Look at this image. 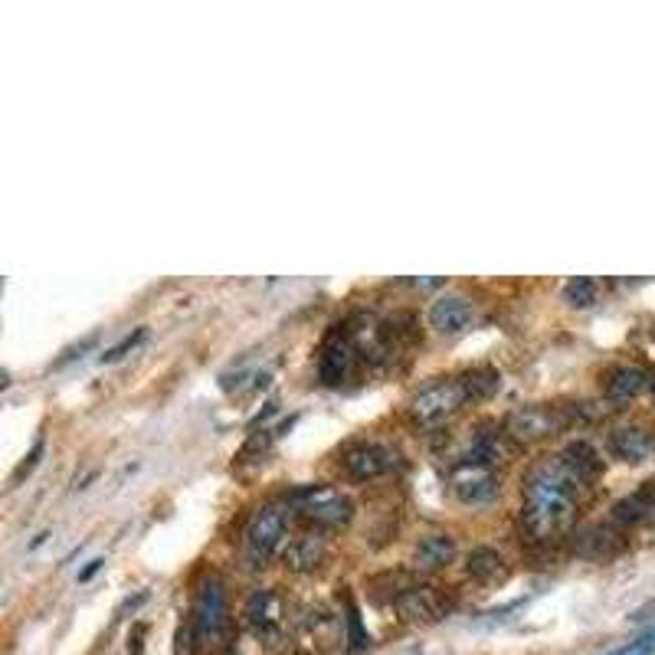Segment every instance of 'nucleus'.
Wrapping results in <instances>:
<instances>
[{
  "label": "nucleus",
  "mask_w": 655,
  "mask_h": 655,
  "mask_svg": "<svg viewBox=\"0 0 655 655\" xmlns=\"http://www.w3.org/2000/svg\"><path fill=\"white\" fill-rule=\"evenodd\" d=\"M655 515V492L646 488V492H636L623 498V502L613 505V518L619 524H639V521H649Z\"/></svg>",
  "instance_id": "nucleus-19"
},
{
  "label": "nucleus",
  "mask_w": 655,
  "mask_h": 655,
  "mask_svg": "<svg viewBox=\"0 0 655 655\" xmlns=\"http://www.w3.org/2000/svg\"><path fill=\"white\" fill-rule=\"evenodd\" d=\"M466 574L479 583H495L508 574V564L495 547H475V551H469V557H466Z\"/></svg>",
  "instance_id": "nucleus-18"
},
{
  "label": "nucleus",
  "mask_w": 655,
  "mask_h": 655,
  "mask_svg": "<svg viewBox=\"0 0 655 655\" xmlns=\"http://www.w3.org/2000/svg\"><path fill=\"white\" fill-rule=\"evenodd\" d=\"M557 462L564 466V472L574 479L577 485H593L603 475V459H600V452L593 449L587 439H574V443H567L561 449V456H557Z\"/></svg>",
  "instance_id": "nucleus-14"
},
{
  "label": "nucleus",
  "mask_w": 655,
  "mask_h": 655,
  "mask_svg": "<svg viewBox=\"0 0 655 655\" xmlns=\"http://www.w3.org/2000/svg\"><path fill=\"white\" fill-rule=\"evenodd\" d=\"M649 384L652 380L642 367H629V364L616 367V371L606 377V397L616 400V403H629V400H636Z\"/></svg>",
  "instance_id": "nucleus-17"
},
{
  "label": "nucleus",
  "mask_w": 655,
  "mask_h": 655,
  "mask_svg": "<svg viewBox=\"0 0 655 655\" xmlns=\"http://www.w3.org/2000/svg\"><path fill=\"white\" fill-rule=\"evenodd\" d=\"M610 655H655V629H649V633H642L639 639H633L629 646L623 649H616Z\"/></svg>",
  "instance_id": "nucleus-24"
},
{
  "label": "nucleus",
  "mask_w": 655,
  "mask_h": 655,
  "mask_svg": "<svg viewBox=\"0 0 655 655\" xmlns=\"http://www.w3.org/2000/svg\"><path fill=\"white\" fill-rule=\"evenodd\" d=\"M597 282L587 279V276H577V279H570L564 285V302L570 308H590L593 302H597Z\"/></svg>",
  "instance_id": "nucleus-21"
},
{
  "label": "nucleus",
  "mask_w": 655,
  "mask_h": 655,
  "mask_svg": "<svg viewBox=\"0 0 655 655\" xmlns=\"http://www.w3.org/2000/svg\"><path fill=\"white\" fill-rule=\"evenodd\" d=\"M285 603L276 590H256L246 603V619L259 636H276L282 626Z\"/></svg>",
  "instance_id": "nucleus-15"
},
{
  "label": "nucleus",
  "mask_w": 655,
  "mask_h": 655,
  "mask_svg": "<svg viewBox=\"0 0 655 655\" xmlns=\"http://www.w3.org/2000/svg\"><path fill=\"white\" fill-rule=\"evenodd\" d=\"M285 528H289V518L279 505H262L246 524V561L256 570L266 567L272 561V554L282 547Z\"/></svg>",
  "instance_id": "nucleus-5"
},
{
  "label": "nucleus",
  "mask_w": 655,
  "mask_h": 655,
  "mask_svg": "<svg viewBox=\"0 0 655 655\" xmlns=\"http://www.w3.org/2000/svg\"><path fill=\"white\" fill-rule=\"evenodd\" d=\"M577 518V482L561 462H541L524 479L521 524L534 541H551L564 534Z\"/></svg>",
  "instance_id": "nucleus-1"
},
{
  "label": "nucleus",
  "mask_w": 655,
  "mask_h": 655,
  "mask_svg": "<svg viewBox=\"0 0 655 655\" xmlns=\"http://www.w3.org/2000/svg\"><path fill=\"white\" fill-rule=\"evenodd\" d=\"M606 449H610L613 459L639 466V462L655 456V436L649 430H642V426H616L606 436Z\"/></svg>",
  "instance_id": "nucleus-12"
},
{
  "label": "nucleus",
  "mask_w": 655,
  "mask_h": 655,
  "mask_svg": "<svg viewBox=\"0 0 655 655\" xmlns=\"http://www.w3.org/2000/svg\"><path fill=\"white\" fill-rule=\"evenodd\" d=\"M295 511L315 528H344L354 518V502L331 485H305L292 492Z\"/></svg>",
  "instance_id": "nucleus-2"
},
{
  "label": "nucleus",
  "mask_w": 655,
  "mask_h": 655,
  "mask_svg": "<svg viewBox=\"0 0 655 655\" xmlns=\"http://www.w3.org/2000/svg\"><path fill=\"white\" fill-rule=\"evenodd\" d=\"M564 413L557 407H518L508 413L505 420V433L515 439V443H541V439L554 436L564 430Z\"/></svg>",
  "instance_id": "nucleus-7"
},
{
  "label": "nucleus",
  "mask_w": 655,
  "mask_h": 655,
  "mask_svg": "<svg viewBox=\"0 0 655 655\" xmlns=\"http://www.w3.org/2000/svg\"><path fill=\"white\" fill-rule=\"evenodd\" d=\"M456 538L452 534H430V538H423L416 544L413 551V567L416 570H426V574H433V570H443L456 561Z\"/></svg>",
  "instance_id": "nucleus-16"
},
{
  "label": "nucleus",
  "mask_w": 655,
  "mask_h": 655,
  "mask_svg": "<svg viewBox=\"0 0 655 655\" xmlns=\"http://www.w3.org/2000/svg\"><path fill=\"white\" fill-rule=\"evenodd\" d=\"M610 538L613 534L600 528V524H593V528H587L580 534V554H587V557H610L616 547H610Z\"/></svg>",
  "instance_id": "nucleus-22"
},
{
  "label": "nucleus",
  "mask_w": 655,
  "mask_h": 655,
  "mask_svg": "<svg viewBox=\"0 0 655 655\" xmlns=\"http://www.w3.org/2000/svg\"><path fill=\"white\" fill-rule=\"evenodd\" d=\"M190 626H194L197 642L204 646H217L223 639L226 626H230V610H226V590L220 577H204L194 597V613H190Z\"/></svg>",
  "instance_id": "nucleus-3"
},
{
  "label": "nucleus",
  "mask_w": 655,
  "mask_h": 655,
  "mask_svg": "<svg viewBox=\"0 0 655 655\" xmlns=\"http://www.w3.org/2000/svg\"><path fill=\"white\" fill-rule=\"evenodd\" d=\"M462 384H466L469 400H485L502 387V374L492 371V367H475V371L462 374Z\"/></svg>",
  "instance_id": "nucleus-20"
},
{
  "label": "nucleus",
  "mask_w": 655,
  "mask_h": 655,
  "mask_svg": "<svg viewBox=\"0 0 655 655\" xmlns=\"http://www.w3.org/2000/svg\"><path fill=\"white\" fill-rule=\"evenodd\" d=\"M102 567H105V557H95V561H89V564H86V570H79V583H89L95 574H99Z\"/></svg>",
  "instance_id": "nucleus-26"
},
{
  "label": "nucleus",
  "mask_w": 655,
  "mask_h": 655,
  "mask_svg": "<svg viewBox=\"0 0 655 655\" xmlns=\"http://www.w3.org/2000/svg\"><path fill=\"white\" fill-rule=\"evenodd\" d=\"M354 341L348 335V328L338 325L335 331L328 335V341L321 344V354H318V377L325 380L328 387H338L348 380L351 367H354Z\"/></svg>",
  "instance_id": "nucleus-8"
},
{
  "label": "nucleus",
  "mask_w": 655,
  "mask_h": 655,
  "mask_svg": "<svg viewBox=\"0 0 655 655\" xmlns=\"http://www.w3.org/2000/svg\"><path fill=\"white\" fill-rule=\"evenodd\" d=\"M449 485H452V492H456V498L462 505H472V508H479V505H488V502H495V495H498V472L492 462H482V459H462L452 466V475H449Z\"/></svg>",
  "instance_id": "nucleus-6"
},
{
  "label": "nucleus",
  "mask_w": 655,
  "mask_h": 655,
  "mask_svg": "<svg viewBox=\"0 0 655 655\" xmlns=\"http://www.w3.org/2000/svg\"><path fill=\"white\" fill-rule=\"evenodd\" d=\"M466 400H469V393H466V384H462V377L439 380V384L426 387L413 397L410 420L416 426H439V423H446L449 416H456Z\"/></svg>",
  "instance_id": "nucleus-4"
},
{
  "label": "nucleus",
  "mask_w": 655,
  "mask_h": 655,
  "mask_svg": "<svg viewBox=\"0 0 655 655\" xmlns=\"http://www.w3.org/2000/svg\"><path fill=\"white\" fill-rule=\"evenodd\" d=\"M649 390H652V397H655V377H652V384H649Z\"/></svg>",
  "instance_id": "nucleus-27"
},
{
  "label": "nucleus",
  "mask_w": 655,
  "mask_h": 655,
  "mask_svg": "<svg viewBox=\"0 0 655 655\" xmlns=\"http://www.w3.org/2000/svg\"><path fill=\"white\" fill-rule=\"evenodd\" d=\"M141 341H145V328H135V331H131V335H125L122 341H118L115 348L105 351V354L99 357V361H102V364H115V361H122V357H125L128 351H135Z\"/></svg>",
  "instance_id": "nucleus-23"
},
{
  "label": "nucleus",
  "mask_w": 655,
  "mask_h": 655,
  "mask_svg": "<svg viewBox=\"0 0 655 655\" xmlns=\"http://www.w3.org/2000/svg\"><path fill=\"white\" fill-rule=\"evenodd\" d=\"M430 325L439 335H466L475 325V305L466 295H439L430 305Z\"/></svg>",
  "instance_id": "nucleus-11"
},
{
  "label": "nucleus",
  "mask_w": 655,
  "mask_h": 655,
  "mask_svg": "<svg viewBox=\"0 0 655 655\" xmlns=\"http://www.w3.org/2000/svg\"><path fill=\"white\" fill-rule=\"evenodd\" d=\"M328 557V541L321 534H299L282 547V564L292 574H315Z\"/></svg>",
  "instance_id": "nucleus-13"
},
{
  "label": "nucleus",
  "mask_w": 655,
  "mask_h": 655,
  "mask_svg": "<svg viewBox=\"0 0 655 655\" xmlns=\"http://www.w3.org/2000/svg\"><path fill=\"white\" fill-rule=\"evenodd\" d=\"M393 462H397L393 449L380 446V443H357L344 452L341 466H344V475L354 482H374L393 469Z\"/></svg>",
  "instance_id": "nucleus-9"
},
{
  "label": "nucleus",
  "mask_w": 655,
  "mask_h": 655,
  "mask_svg": "<svg viewBox=\"0 0 655 655\" xmlns=\"http://www.w3.org/2000/svg\"><path fill=\"white\" fill-rule=\"evenodd\" d=\"M449 606V597L439 587H410L397 597V610L410 623H439L449 613Z\"/></svg>",
  "instance_id": "nucleus-10"
},
{
  "label": "nucleus",
  "mask_w": 655,
  "mask_h": 655,
  "mask_svg": "<svg viewBox=\"0 0 655 655\" xmlns=\"http://www.w3.org/2000/svg\"><path fill=\"white\" fill-rule=\"evenodd\" d=\"M43 449H46V443H43V436H40L37 443H33L30 456L23 459L20 466H17V472H14V482H23V479H27V475H30L33 469H37V462H40V456H43Z\"/></svg>",
  "instance_id": "nucleus-25"
}]
</instances>
